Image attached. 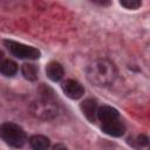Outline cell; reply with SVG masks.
I'll return each mask as SVG.
<instances>
[{"instance_id":"9","label":"cell","mask_w":150,"mask_h":150,"mask_svg":"<svg viewBox=\"0 0 150 150\" xmlns=\"http://www.w3.org/2000/svg\"><path fill=\"white\" fill-rule=\"evenodd\" d=\"M46 74L52 81H59V80L62 79V76L64 74V70H63V67L59 62L52 61L46 67Z\"/></svg>"},{"instance_id":"4","label":"cell","mask_w":150,"mask_h":150,"mask_svg":"<svg viewBox=\"0 0 150 150\" xmlns=\"http://www.w3.org/2000/svg\"><path fill=\"white\" fill-rule=\"evenodd\" d=\"M32 110L40 118H50L56 114V108L49 101V98H43L42 101L34 103Z\"/></svg>"},{"instance_id":"5","label":"cell","mask_w":150,"mask_h":150,"mask_svg":"<svg viewBox=\"0 0 150 150\" xmlns=\"http://www.w3.org/2000/svg\"><path fill=\"white\" fill-rule=\"evenodd\" d=\"M62 90L63 93L71 100H77L83 96L84 88L83 86L76 81V80H67L62 83Z\"/></svg>"},{"instance_id":"13","label":"cell","mask_w":150,"mask_h":150,"mask_svg":"<svg viewBox=\"0 0 150 150\" xmlns=\"http://www.w3.org/2000/svg\"><path fill=\"white\" fill-rule=\"evenodd\" d=\"M123 7L128 8V9H137L142 4L139 0H123L120 2Z\"/></svg>"},{"instance_id":"16","label":"cell","mask_w":150,"mask_h":150,"mask_svg":"<svg viewBox=\"0 0 150 150\" xmlns=\"http://www.w3.org/2000/svg\"><path fill=\"white\" fill-rule=\"evenodd\" d=\"M1 60H2V53L0 52V61H1Z\"/></svg>"},{"instance_id":"11","label":"cell","mask_w":150,"mask_h":150,"mask_svg":"<svg viewBox=\"0 0 150 150\" xmlns=\"http://www.w3.org/2000/svg\"><path fill=\"white\" fill-rule=\"evenodd\" d=\"M0 71L5 76H13L18 71V66L12 60H5L0 63Z\"/></svg>"},{"instance_id":"7","label":"cell","mask_w":150,"mask_h":150,"mask_svg":"<svg viewBox=\"0 0 150 150\" xmlns=\"http://www.w3.org/2000/svg\"><path fill=\"white\" fill-rule=\"evenodd\" d=\"M83 115L90 121V122H95L96 120V114H97V103L95 100L93 98H87L84 100L81 105H80Z\"/></svg>"},{"instance_id":"1","label":"cell","mask_w":150,"mask_h":150,"mask_svg":"<svg viewBox=\"0 0 150 150\" xmlns=\"http://www.w3.org/2000/svg\"><path fill=\"white\" fill-rule=\"evenodd\" d=\"M87 77L95 86H108L116 77L115 64L105 59L95 60L87 68Z\"/></svg>"},{"instance_id":"2","label":"cell","mask_w":150,"mask_h":150,"mask_svg":"<svg viewBox=\"0 0 150 150\" xmlns=\"http://www.w3.org/2000/svg\"><path fill=\"white\" fill-rule=\"evenodd\" d=\"M0 137L13 148H21L27 139L25 130L15 123H4L0 125Z\"/></svg>"},{"instance_id":"10","label":"cell","mask_w":150,"mask_h":150,"mask_svg":"<svg viewBox=\"0 0 150 150\" xmlns=\"http://www.w3.org/2000/svg\"><path fill=\"white\" fill-rule=\"evenodd\" d=\"M49 139L42 135H33L29 138V145L34 150H46L49 146Z\"/></svg>"},{"instance_id":"14","label":"cell","mask_w":150,"mask_h":150,"mask_svg":"<svg viewBox=\"0 0 150 150\" xmlns=\"http://www.w3.org/2000/svg\"><path fill=\"white\" fill-rule=\"evenodd\" d=\"M53 150H68V149H67V146H66L64 144H61V143H59V144L54 145Z\"/></svg>"},{"instance_id":"12","label":"cell","mask_w":150,"mask_h":150,"mask_svg":"<svg viewBox=\"0 0 150 150\" xmlns=\"http://www.w3.org/2000/svg\"><path fill=\"white\" fill-rule=\"evenodd\" d=\"M21 73L23 77L29 81H35L38 79V68L33 63H23L21 67Z\"/></svg>"},{"instance_id":"3","label":"cell","mask_w":150,"mask_h":150,"mask_svg":"<svg viewBox=\"0 0 150 150\" xmlns=\"http://www.w3.org/2000/svg\"><path fill=\"white\" fill-rule=\"evenodd\" d=\"M5 45L7 47V49L16 57L19 59H28V60H36L40 57V52L32 47V46H27L20 42H15L12 40H6Z\"/></svg>"},{"instance_id":"15","label":"cell","mask_w":150,"mask_h":150,"mask_svg":"<svg viewBox=\"0 0 150 150\" xmlns=\"http://www.w3.org/2000/svg\"><path fill=\"white\" fill-rule=\"evenodd\" d=\"M138 143L142 144V145H145V144H148V138L145 136H139L138 137Z\"/></svg>"},{"instance_id":"8","label":"cell","mask_w":150,"mask_h":150,"mask_svg":"<svg viewBox=\"0 0 150 150\" xmlns=\"http://www.w3.org/2000/svg\"><path fill=\"white\" fill-rule=\"evenodd\" d=\"M97 117L100 121H102L103 123L105 122H110V121H114V120H117L118 118V111L112 108V107H109V105H103V107H100L97 109Z\"/></svg>"},{"instance_id":"6","label":"cell","mask_w":150,"mask_h":150,"mask_svg":"<svg viewBox=\"0 0 150 150\" xmlns=\"http://www.w3.org/2000/svg\"><path fill=\"white\" fill-rule=\"evenodd\" d=\"M102 130L109 135V136H114V137H120L124 134L125 128L123 125L122 122H120L118 120H114L110 122H105L102 125Z\"/></svg>"}]
</instances>
